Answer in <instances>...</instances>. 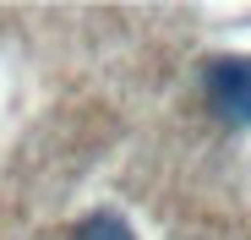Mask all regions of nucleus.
I'll return each mask as SVG.
<instances>
[{
  "mask_svg": "<svg viewBox=\"0 0 251 240\" xmlns=\"http://www.w3.org/2000/svg\"><path fill=\"white\" fill-rule=\"evenodd\" d=\"M71 240H137V229H131V218L115 213V208H93L88 218L71 229Z\"/></svg>",
  "mask_w": 251,
  "mask_h": 240,
  "instance_id": "obj_2",
  "label": "nucleus"
},
{
  "mask_svg": "<svg viewBox=\"0 0 251 240\" xmlns=\"http://www.w3.org/2000/svg\"><path fill=\"white\" fill-rule=\"evenodd\" d=\"M207 104H213L224 120H240L251 126V55H224L207 66Z\"/></svg>",
  "mask_w": 251,
  "mask_h": 240,
  "instance_id": "obj_1",
  "label": "nucleus"
}]
</instances>
